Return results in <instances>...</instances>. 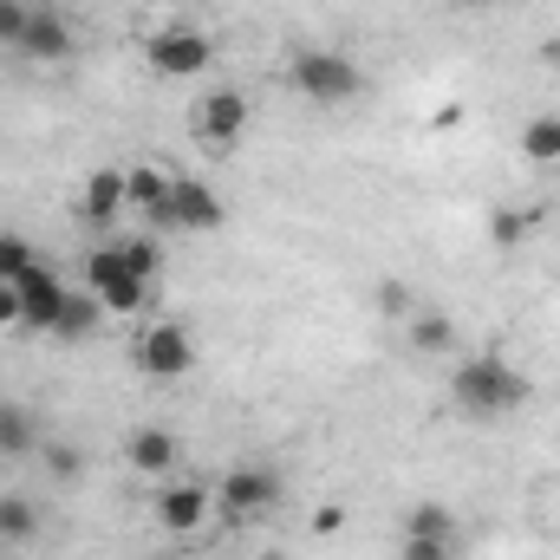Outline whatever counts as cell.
I'll list each match as a JSON object with an SVG mask.
<instances>
[{
	"label": "cell",
	"instance_id": "cell-19",
	"mask_svg": "<svg viewBox=\"0 0 560 560\" xmlns=\"http://www.w3.org/2000/svg\"><path fill=\"white\" fill-rule=\"evenodd\" d=\"M170 183H176V176H170L163 163H131V170H125V189H131V209H143V215H150V209H156V202L170 196Z\"/></svg>",
	"mask_w": 560,
	"mask_h": 560
},
{
	"label": "cell",
	"instance_id": "cell-28",
	"mask_svg": "<svg viewBox=\"0 0 560 560\" xmlns=\"http://www.w3.org/2000/svg\"><path fill=\"white\" fill-rule=\"evenodd\" d=\"M0 326H20V293L0 280Z\"/></svg>",
	"mask_w": 560,
	"mask_h": 560
},
{
	"label": "cell",
	"instance_id": "cell-23",
	"mask_svg": "<svg viewBox=\"0 0 560 560\" xmlns=\"http://www.w3.org/2000/svg\"><path fill=\"white\" fill-rule=\"evenodd\" d=\"M541 222H548V209H502V215H495V242L515 248V242H522L528 229H541Z\"/></svg>",
	"mask_w": 560,
	"mask_h": 560
},
{
	"label": "cell",
	"instance_id": "cell-3",
	"mask_svg": "<svg viewBox=\"0 0 560 560\" xmlns=\"http://www.w3.org/2000/svg\"><path fill=\"white\" fill-rule=\"evenodd\" d=\"M143 222H150V229H183V235H215V229L229 222V202H222L202 176H176L170 196H163Z\"/></svg>",
	"mask_w": 560,
	"mask_h": 560
},
{
	"label": "cell",
	"instance_id": "cell-15",
	"mask_svg": "<svg viewBox=\"0 0 560 560\" xmlns=\"http://www.w3.org/2000/svg\"><path fill=\"white\" fill-rule=\"evenodd\" d=\"M39 418L13 398H0V456H39Z\"/></svg>",
	"mask_w": 560,
	"mask_h": 560
},
{
	"label": "cell",
	"instance_id": "cell-4",
	"mask_svg": "<svg viewBox=\"0 0 560 560\" xmlns=\"http://www.w3.org/2000/svg\"><path fill=\"white\" fill-rule=\"evenodd\" d=\"M85 293H98V300H105V313L131 319V313H143V300H150V280H138L131 268H125L118 242H105V248H92V255H85Z\"/></svg>",
	"mask_w": 560,
	"mask_h": 560
},
{
	"label": "cell",
	"instance_id": "cell-17",
	"mask_svg": "<svg viewBox=\"0 0 560 560\" xmlns=\"http://www.w3.org/2000/svg\"><path fill=\"white\" fill-rule=\"evenodd\" d=\"M522 156L528 163H560V112H535L528 125H522Z\"/></svg>",
	"mask_w": 560,
	"mask_h": 560
},
{
	"label": "cell",
	"instance_id": "cell-22",
	"mask_svg": "<svg viewBox=\"0 0 560 560\" xmlns=\"http://www.w3.org/2000/svg\"><path fill=\"white\" fill-rule=\"evenodd\" d=\"M118 255H125V268H131L138 280H156V275H163V248H156L150 235H125V242H118Z\"/></svg>",
	"mask_w": 560,
	"mask_h": 560
},
{
	"label": "cell",
	"instance_id": "cell-29",
	"mask_svg": "<svg viewBox=\"0 0 560 560\" xmlns=\"http://www.w3.org/2000/svg\"><path fill=\"white\" fill-rule=\"evenodd\" d=\"M495 7H502V0H495Z\"/></svg>",
	"mask_w": 560,
	"mask_h": 560
},
{
	"label": "cell",
	"instance_id": "cell-7",
	"mask_svg": "<svg viewBox=\"0 0 560 560\" xmlns=\"http://www.w3.org/2000/svg\"><path fill=\"white\" fill-rule=\"evenodd\" d=\"M189 125H196V138L209 143V150H229V143L248 131V92H235V85L202 92L196 112H189Z\"/></svg>",
	"mask_w": 560,
	"mask_h": 560
},
{
	"label": "cell",
	"instance_id": "cell-13",
	"mask_svg": "<svg viewBox=\"0 0 560 560\" xmlns=\"http://www.w3.org/2000/svg\"><path fill=\"white\" fill-rule=\"evenodd\" d=\"M125 209H131V189H125V170H92V176H85V189H79V215L105 229V222H118Z\"/></svg>",
	"mask_w": 560,
	"mask_h": 560
},
{
	"label": "cell",
	"instance_id": "cell-14",
	"mask_svg": "<svg viewBox=\"0 0 560 560\" xmlns=\"http://www.w3.org/2000/svg\"><path fill=\"white\" fill-rule=\"evenodd\" d=\"M98 326H105V300L98 293H85V287H72L66 293V306H59V319H52V339H98Z\"/></svg>",
	"mask_w": 560,
	"mask_h": 560
},
{
	"label": "cell",
	"instance_id": "cell-21",
	"mask_svg": "<svg viewBox=\"0 0 560 560\" xmlns=\"http://www.w3.org/2000/svg\"><path fill=\"white\" fill-rule=\"evenodd\" d=\"M33 261H39V255H33V242H26V235H20V229H0V280H7V287H13V280L26 275V268H33Z\"/></svg>",
	"mask_w": 560,
	"mask_h": 560
},
{
	"label": "cell",
	"instance_id": "cell-20",
	"mask_svg": "<svg viewBox=\"0 0 560 560\" xmlns=\"http://www.w3.org/2000/svg\"><path fill=\"white\" fill-rule=\"evenodd\" d=\"M405 535H423V541H456V515L443 502H418L405 515Z\"/></svg>",
	"mask_w": 560,
	"mask_h": 560
},
{
	"label": "cell",
	"instance_id": "cell-1",
	"mask_svg": "<svg viewBox=\"0 0 560 560\" xmlns=\"http://www.w3.org/2000/svg\"><path fill=\"white\" fill-rule=\"evenodd\" d=\"M450 405L463 411V418H509V411H522L528 405V378L509 365V359H495V352H476V359H463L456 372H450Z\"/></svg>",
	"mask_w": 560,
	"mask_h": 560
},
{
	"label": "cell",
	"instance_id": "cell-16",
	"mask_svg": "<svg viewBox=\"0 0 560 560\" xmlns=\"http://www.w3.org/2000/svg\"><path fill=\"white\" fill-rule=\"evenodd\" d=\"M33 535H39V502L20 495V489H7V495H0V541L20 548V541H33Z\"/></svg>",
	"mask_w": 560,
	"mask_h": 560
},
{
	"label": "cell",
	"instance_id": "cell-27",
	"mask_svg": "<svg viewBox=\"0 0 560 560\" xmlns=\"http://www.w3.org/2000/svg\"><path fill=\"white\" fill-rule=\"evenodd\" d=\"M26 13H33V7H20V0H0V46H20V26H26Z\"/></svg>",
	"mask_w": 560,
	"mask_h": 560
},
{
	"label": "cell",
	"instance_id": "cell-24",
	"mask_svg": "<svg viewBox=\"0 0 560 560\" xmlns=\"http://www.w3.org/2000/svg\"><path fill=\"white\" fill-rule=\"evenodd\" d=\"M39 456H46V476H52V482H79V476H85V456H79L72 443H39Z\"/></svg>",
	"mask_w": 560,
	"mask_h": 560
},
{
	"label": "cell",
	"instance_id": "cell-8",
	"mask_svg": "<svg viewBox=\"0 0 560 560\" xmlns=\"http://www.w3.org/2000/svg\"><path fill=\"white\" fill-rule=\"evenodd\" d=\"M275 502H280V469H261V463H242V469H229V476L215 482V509H222L229 522L261 515V509H275Z\"/></svg>",
	"mask_w": 560,
	"mask_h": 560
},
{
	"label": "cell",
	"instance_id": "cell-10",
	"mask_svg": "<svg viewBox=\"0 0 560 560\" xmlns=\"http://www.w3.org/2000/svg\"><path fill=\"white\" fill-rule=\"evenodd\" d=\"M13 293H20V332H52V319H59V306H66V280L52 275L46 261H33L26 275L13 280Z\"/></svg>",
	"mask_w": 560,
	"mask_h": 560
},
{
	"label": "cell",
	"instance_id": "cell-9",
	"mask_svg": "<svg viewBox=\"0 0 560 560\" xmlns=\"http://www.w3.org/2000/svg\"><path fill=\"white\" fill-rule=\"evenodd\" d=\"M209 515H215V489H209V482H176V476H170V489H156V522H163L176 541H183V535H202Z\"/></svg>",
	"mask_w": 560,
	"mask_h": 560
},
{
	"label": "cell",
	"instance_id": "cell-5",
	"mask_svg": "<svg viewBox=\"0 0 560 560\" xmlns=\"http://www.w3.org/2000/svg\"><path fill=\"white\" fill-rule=\"evenodd\" d=\"M143 66H150L156 79H196V72L215 66V39L196 33V26H163V33L143 46Z\"/></svg>",
	"mask_w": 560,
	"mask_h": 560
},
{
	"label": "cell",
	"instance_id": "cell-18",
	"mask_svg": "<svg viewBox=\"0 0 560 560\" xmlns=\"http://www.w3.org/2000/svg\"><path fill=\"white\" fill-rule=\"evenodd\" d=\"M405 339H411V352H450L456 346V319L450 313H411Z\"/></svg>",
	"mask_w": 560,
	"mask_h": 560
},
{
	"label": "cell",
	"instance_id": "cell-11",
	"mask_svg": "<svg viewBox=\"0 0 560 560\" xmlns=\"http://www.w3.org/2000/svg\"><path fill=\"white\" fill-rule=\"evenodd\" d=\"M72 20L66 13H52V7H33L26 13V26H20V59H33V66H59V59H72Z\"/></svg>",
	"mask_w": 560,
	"mask_h": 560
},
{
	"label": "cell",
	"instance_id": "cell-26",
	"mask_svg": "<svg viewBox=\"0 0 560 560\" xmlns=\"http://www.w3.org/2000/svg\"><path fill=\"white\" fill-rule=\"evenodd\" d=\"M398 560H456V541H423V535H405Z\"/></svg>",
	"mask_w": 560,
	"mask_h": 560
},
{
	"label": "cell",
	"instance_id": "cell-2",
	"mask_svg": "<svg viewBox=\"0 0 560 560\" xmlns=\"http://www.w3.org/2000/svg\"><path fill=\"white\" fill-rule=\"evenodd\" d=\"M287 85H293L306 105H352V98L365 92V72H359L346 52H332V46H300V52L287 59Z\"/></svg>",
	"mask_w": 560,
	"mask_h": 560
},
{
	"label": "cell",
	"instance_id": "cell-12",
	"mask_svg": "<svg viewBox=\"0 0 560 560\" xmlns=\"http://www.w3.org/2000/svg\"><path fill=\"white\" fill-rule=\"evenodd\" d=\"M125 456H131L138 476H176L183 443H176V430H163V423H138V430L125 436Z\"/></svg>",
	"mask_w": 560,
	"mask_h": 560
},
{
	"label": "cell",
	"instance_id": "cell-6",
	"mask_svg": "<svg viewBox=\"0 0 560 560\" xmlns=\"http://www.w3.org/2000/svg\"><path fill=\"white\" fill-rule=\"evenodd\" d=\"M189 365H196V339H189L183 319H150L138 332V372H150V378H183Z\"/></svg>",
	"mask_w": 560,
	"mask_h": 560
},
{
	"label": "cell",
	"instance_id": "cell-25",
	"mask_svg": "<svg viewBox=\"0 0 560 560\" xmlns=\"http://www.w3.org/2000/svg\"><path fill=\"white\" fill-rule=\"evenodd\" d=\"M372 306H378L385 319H411V287H405V280H378Z\"/></svg>",
	"mask_w": 560,
	"mask_h": 560
}]
</instances>
